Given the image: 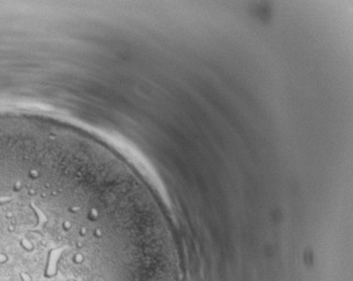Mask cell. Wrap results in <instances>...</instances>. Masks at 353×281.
<instances>
[{"label": "cell", "instance_id": "cell-1", "mask_svg": "<svg viewBox=\"0 0 353 281\" xmlns=\"http://www.w3.org/2000/svg\"><path fill=\"white\" fill-rule=\"evenodd\" d=\"M0 281H181L165 217L117 156L63 124L0 115Z\"/></svg>", "mask_w": 353, "mask_h": 281}]
</instances>
